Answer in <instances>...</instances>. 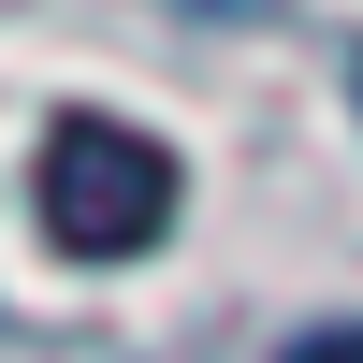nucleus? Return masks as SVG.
Returning a JSON list of instances; mask_svg holds the SVG:
<instances>
[{
  "instance_id": "1",
  "label": "nucleus",
  "mask_w": 363,
  "mask_h": 363,
  "mask_svg": "<svg viewBox=\"0 0 363 363\" xmlns=\"http://www.w3.org/2000/svg\"><path fill=\"white\" fill-rule=\"evenodd\" d=\"M174 203H189V174H174L160 131H131V116H58L44 131V233L73 262H145L174 233Z\"/></svg>"
},
{
  "instance_id": "2",
  "label": "nucleus",
  "mask_w": 363,
  "mask_h": 363,
  "mask_svg": "<svg viewBox=\"0 0 363 363\" xmlns=\"http://www.w3.org/2000/svg\"><path fill=\"white\" fill-rule=\"evenodd\" d=\"M291 363H363V320H349V335H306V349H291Z\"/></svg>"
}]
</instances>
